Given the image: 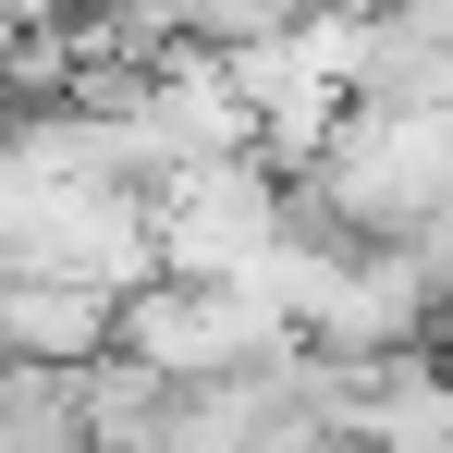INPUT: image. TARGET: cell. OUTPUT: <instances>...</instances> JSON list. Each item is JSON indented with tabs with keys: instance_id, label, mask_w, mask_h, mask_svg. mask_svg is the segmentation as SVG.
I'll return each mask as SVG.
<instances>
[{
	"instance_id": "5b68a950",
	"label": "cell",
	"mask_w": 453,
	"mask_h": 453,
	"mask_svg": "<svg viewBox=\"0 0 453 453\" xmlns=\"http://www.w3.org/2000/svg\"><path fill=\"white\" fill-rule=\"evenodd\" d=\"M0 25H12V37H50V25H62V0H0Z\"/></svg>"
},
{
	"instance_id": "7a4b0ae2",
	"label": "cell",
	"mask_w": 453,
	"mask_h": 453,
	"mask_svg": "<svg viewBox=\"0 0 453 453\" xmlns=\"http://www.w3.org/2000/svg\"><path fill=\"white\" fill-rule=\"evenodd\" d=\"M343 441L356 453H453V356L441 343L343 356Z\"/></svg>"
},
{
	"instance_id": "8992f818",
	"label": "cell",
	"mask_w": 453,
	"mask_h": 453,
	"mask_svg": "<svg viewBox=\"0 0 453 453\" xmlns=\"http://www.w3.org/2000/svg\"><path fill=\"white\" fill-rule=\"evenodd\" d=\"M331 453H356V441H331Z\"/></svg>"
},
{
	"instance_id": "3957f363",
	"label": "cell",
	"mask_w": 453,
	"mask_h": 453,
	"mask_svg": "<svg viewBox=\"0 0 453 453\" xmlns=\"http://www.w3.org/2000/svg\"><path fill=\"white\" fill-rule=\"evenodd\" d=\"M0 356L12 368H86V356H111V295L98 282H50V270H0Z\"/></svg>"
},
{
	"instance_id": "6da1fadb",
	"label": "cell",
	"mask_w": 453,
	"mask_h": 453,
	"mask_svg": "<svg viewBox=\"0 0 453 453\" xmlns=\"http://www.w3.org/2000/svg\"><path fill=\"white\" fill-rule=\"evenodd\" d=\"M270 343H295V331L245 295V282H172V270H148L135 295H111V356H148L159 380L245 368V356H270Z\"/></svg>"
},
{
	"instance_id": "277c9868",
	"label": "cell",
	"mask_w": 453,
	"mask_h": 453,
	"mask_svg": "<svg viewBox=\"0 0 453 453\" xmlns=\"http://www.w3.org/2000/svg\"><path fill=\"white\" fill-rule=\"evenodd\" d=\"M172 392H184V380H159L148 356H86V368H74L86 453H159V429H172Z\"/></svg>"
}]
</instances>
